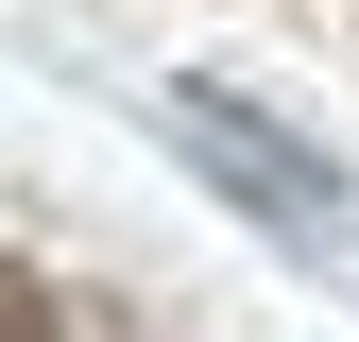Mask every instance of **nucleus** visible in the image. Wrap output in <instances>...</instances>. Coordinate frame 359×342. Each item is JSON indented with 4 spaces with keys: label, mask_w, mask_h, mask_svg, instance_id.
<instances>
[{
    "label": "nucleus",
    "mask_w": 359,
    "mask_h": 342,
    "mask_svg": "<svg viewBox=\"0 0 359 342\" xmlns=\"http://www.w3.org/2000/svg\"><path fill=\"white\" fill-rule=\"evenodd\" d=\"M0 342H69V308H52V274H34V256H0Z\"/></svg>",
    "instance_id": "nucleus-2"
},
{
    "label": "nucleus",
    "mask_w": 359,
    "mask_h": 342,
    "mask_svg": "<svg viewBox=\"0 0 359 342\" xmlns=\"http://www.w3.org/2000/svg\"><path fill=\"white\" fill-rule=\"evenodd\" d=\"M171 137H189L222 189L257 205V223H291V240H325V223H342V171L308 154V137H274V120H257L240 86H171Z\"/></svg>",
    "instance_id": "nucleus-1"
}]
</instances>
